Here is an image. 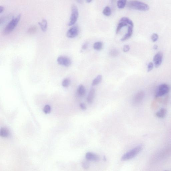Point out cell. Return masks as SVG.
I'll return each instance as SVG.
<instances>
[{
    "label": "cell",
    "instance_id": "cell-35",
    "mask_svg": "<svg viewBox=\"0 0 171 171\" xmlns=\"http://www.w3.org/2000/svg\"><path fill=\"white\" fill-rule=\"evenodd\" d=\"M92 1L91 0H88L86 1V2L88 3H91Z\"/></svg>",
    "mask_w": 171,
    "mask_h": 171
},
{
    "label": "cell",
    "instance_id": "cell-12",
    "mask_svg": "<svg viewBox=\"0 0 171 171\" xmlns=\"http://www.w3.org/2000/svg\"><path fill=\"white\" fill-rule=\"evenodd\" d=\"M95 89L93 88L90 90L87 98V102L89 104H92L93 102L94 96H95Z\"/></svg>",
    "mask_w": 171,
    "mask_h": 171
},
{
    "label": "cell",
    "instance_id": "cell-28",
    "mask_svg": "<svg viewBox=\"0 0 171 171\" xmlns=\"http://www.w3.org/2000/svg\"><path fill=\"white\" fill-rule=\"evenodd\" d=\"M153 64L152 62H150L147 66V71L148 72H150L152 70L153 68Z\"/></svg>",
    "mask_w": 171,
    "mask_h": 171
},
{
    "label": "cell",
    "instance_id": "cell-8",
    "mask_svg": "<svg viewBox=\"0 0 171 171\" xmlns=\"http://www.w3.org/2000/svg\"><path fill=\"white\" fill-rule=\"evenodd\" d=\"M163 54L162 52H159L156 54L153 58V62L156 68H158L161 65L163 62Z\"/></svg>",
    "mask_w": 171,
    "mask_h": 171
},
{
    "label": "cell",
    "instance_id": "cell-31",
    "mask_svg": "<svg viewBox=\"0 0 171 171\" xmlns=\"http://www.w3.org/2000/svg\"><path fill=\"white\" fill-rule=\"evenodd\" d=\"M80 106L81 108L83 110H86L87 109V107H86V105L85 104L83 103H80Z\"/></svg>",
    "mask_w": 171,
    "mask_h": 171
},
{
    "label": "cell",
    "instance_id": "cell-11",
    "mask_svg": "<svg viewBox=\"0 0 171 171\" xmlns=\"http://www.w3.org/2000/svg\"><path fill=\"white\" fill-rule=\"evenodd\" d=\"M133 27L128 25L127 33L125 34V35L122 38L121 40L122 41H126L130 38L133 32Z\"/></svg>",
    "mask_w": 171,
    "mask_h": 171
},
{
    "label": "cell",
    "instance_id": "cell-21",
    "mask_svg": "<svg viewBox=\"0 0 171 171\" xmlns=\"http://www.w3.org/2000/svg\"><path fill=\"white\" fill-rule=\"evenodd\" d=\"M103 13L106 16H110L111 14V10L110 8L108 6L105 7L103 10Z\"/></svg>",
    "mask_w": 171,
    "mask_h": 171
},
{
    "label": "cell",
    "instance_id": "cell-23",
    "mask_svg": "<svg viewBox=\"0 0 171 171\" xmlns=\"http://www.w3.org/2000/svg\"><path fill=\"white\" fill-rule=\"evenodd\" d=\"M109 54L110 55L112 56L116 57L118 55L119 52L117 49H112L110 51Z\"/></svg>",
    "mask_w": 171,
    "mask_h": 171
},
{
    "label": "cell",
    "instance_id": "cell-9",
    "mask_svg": "<svg viewBox=\"0 0 171 171\" xmlns=\"http://www.w3.org/2000/svg\"><path fill=\"white\" fill-rule=\"evenodd\" d=\"M85 157L86 160L89 161L97 162L100 160L99 156L93 152H87L86 155Z\"/></svg>",
    "mask_w": 171,
    "mask_h": 171
},
{
    "label": "cell",
    "instance_id": "cell-10",
    "mask_svg": "<svg viewBox=\"0 0 171 171\" xmlns=\"http://www.w3.org/2000/svg\"><path fill=\"white\" fill-rule=\"evenodd\" d=\"M144 96V93L143 91H140L137 93L133 99L134 103L137 104L140 103L143 100Z\"/></svg>",
    "mask_w": 171,
    "mask_h": 171
},
{
    "label": "cell",
    "instance_id": "cell-20",
    "mask_svg": "<svg viewBox=\"0 0 171 171\" xmlns=\"http://www.w3.org/2000/svg\"><path fill=\"white\" fill-rule=\"evenodd\" d=\"M127 3V1L126 0H120L117 2V6L119 8L123 9L124 8Z\"/></svg>",
    "mask_w": 171,
    "mask_h": 171
},
{
    "label": "cell",
    "instance_id": "cell-26",
    "mask_svg": "<svg viewBox=\"0 0 171 171\" xmlns=\"http://www.w3.org/2000/svg\"><path fill=\"white\" fill-rule=\"evenodd\" d=\"M159 38V36L156 33H153L151 36V39L153 42H157Z\"/></svg>",
    "mask_w": 171,
    "mask_h": 171
},
{
    "label": "cell",
    "instance_id": "cell-6",
    "mask_svg": "<svg viewBox=\"0 0 171 171\" xmlns=\"http://www.w3.org/2000/svg\"><path fill=\"white\" fill-rule=\"evenodd\" d=\"M59 64L67 67H69L71 65L72 61L70 58L65 56H61L58 58L57 59Z\"/></svg>",
    "mask_w": 171,
    "mask_h": 171
},
{
    "label": "cell",
    "instance_id": "cell-19",
    "mask_svg": "<svg viewBox=\"0 0 171 171\" xmlns=\"http://www.w3.org/2000/svg\"><path fill=\"white\" fill-rule=\"evenodd\" d=\"M103 43L101 42H95L93 45V48L97 51L101 50L103 48Z\"/></svg>",
    "mask_w": 171,
    "mask_h": 171
},
{
    "label": "cell",
    "instance_id": "cell-4",
    "mask_svg": "<svg viewBox=\"0 0 171 171\" xmlns=\"http://www.w3.org/2000/svg\"><path fill=\"white\" fill-rule=\"evenodd\" d=\"M79 15L78 9L77 7L75 4H73L71 6V14L70 20L68 25L69 26H72L75 24L78 19Z\"/></svg>",
    "mask_w": 171,
    "mask_h": 171
},
{
    "label": "cell",
    "instance_id": "cell-2",
    "mask_svg": "<svg viewBox=\"0 0 171 171\" xmlns=\"http://www.w3.org/2000/svg\"><path fill=\"white\" fill-rule=\"evenodd\" d=\"M142 145L137 146L124 154L122 157L121 160L122 161H126L133 159L139 154L142 150Z\"/></svg>",
    "mask_w": 171,
    "mask_h": 171
},
{
    "label": "cell",
    "instance_id": "cell-33",
    "mask_svg": "<svg viewBox=\"0 0 171 171\" xmlns=\"http://www.w3.org/2000/svg\"><path fill=\"white\" fill-rule=\"evenodd\" d=\"M4 8L3 6H0V13H1V12H2L4 10Z\"/></svg>",
    "mask_w": 171,
    "mask_h": 171
},
{
    "label": "cell",
    "instance_id": "cell-13",
    "mask_svg": "<svg viewBox=\"0 0 171 171\" xmlns=\"http://www.w3.org/2000/svg\"><path fill=\"white\" fill-rule=\"evenodd\" d=\"M167 113V111L165 108H162L159 111L156 113V116L160 118H163L165 117Z\"/></svg>",
    "mask_w": 171,
    "mask_h": 171
},
{
    "label": "cell",
    "instance_id": "cell-3",
    "mask_svg": "<svg viewBox=\"0 0 171 171\" xmlns=\"http://www.w3.org/2000/svg\"><path fill=\"white\" fill-rule=\"evenodd\" d=\"M21 16V14H19L16 17H13L12 19L4 29L3 31L4 34L7 35L12 31L19 22Z\"/></svg>",
    "mask_w": 171,
    "mask_h": 171
},
{
    "label": "cell",
    "instance_id": "cell-1",
    "mask_svg": "<svg viewBox=\"0 0 171 171\" xmlns=\"http://www.w3.org/2000/svg\"><path fill=\"white\" fill-rule=\"evenodd\" d=\"M127 4L129 8L136 10L147 11L150 8L149 6L147 4L138 1H129Z\"/></svg>",
    "mask_w": 171,
    "mask_h": 171
},
{
    "label": "cell",
    "instance_id": "cell-7",
    "mask_svg": "<svg viewBox=\"0 0 171 171\" xmlns=\"http://www.w3.org/2000/svg\"><path fill=\"white\" fill-rule=\"evenodd\" d=\"M79 32L78 26H74L71 27L67 32V36L68 38H73L77 37Z\"/></svg>",
    "mask_w": 171,
    "mask_h": 171
},
{
    "label": "cell",
    "instance_id": "cell-36",
    "mask_svg": "<svg viewBox=\"0 0 171 171\" xmlns=\"http://www.w3.org/2000/svg\"></svg>",
    "mask_w": 171,
    "mask_h": 171
},
{
    "label": "cell",
    "instance_id": "cell-27",
    "mask_svg": "<svg viewBox=\"0 0 171 171\" xmlns=\"http://www.w3.org/2000/svg\"><path fill=\"white\" fill-rule=\"evenodd\" d=\"M82 167L84 169H87L89 168L90 165L89 162L87 161H84L82 164Z\"/></svg>",
    "mask_w": 171,
    "mask_h": 171
},
{
    "label": "cell",
    "instance_id": "cell-29",
    "mask_svg": "<svg viewBox=\"0 0 171 171\" xmlns=\"http://www.w3.org/2000/svg\"><path fill=\"white\" fill-rule=\"evenodd\" d=\"M130 50V47L128 45H124L123 48V51L125 53H126L128 52Z\"/></svg>",
    "mask_w": 171,
    "mask_h": 171
},
{
    "label": "cell",
    "instance_id": "cell-18",
    "mask_svg": "<svg viewBox=\"0 0 171 171\" xmlns=\"http://www.w3.org/2000/svg\"><path fill=\"white\" fill-rule=\"evenodd\" d=\"M102 79V76L101 75H99L93 80L92 83V86H96L99 84Z\"/></svg>",
    "mask_w": 171,
    "mask_h": 171
},
{
    "label": "cell",
    "instance_id": "cell-25",
    "mask_svg": "<svg viewBox=\"0 0 171 171\" xmlns=\"http://www.w3.org/2000/svg\"><path fill=\"white\" fill-rule=\"evenodd\" d=\"M51 106L49 105H47L44 107L43 111L45 114H48L50 113L51 111Z\"/></svg>",
    "mask_w": 171,
    "mask_h": 171
},
{
    "label": "cell",
    "instance_id": "cell-14",
    "mask_svg": "<svg viewBox=\"0 0 171 171\" xmlns=\"http://www.w3.org/2000/svg\"><path fill=\"white\" fill-rule=\"evenodd\" d=\"M78 93L80 96L83 97L85 96L86 93V90L85 87L82 85H80L79 86L77 90Z\"/></svg>",
    "mask_w": 171,
    "mask_h": 171
},
{
    "label": "cell",
    "instance_id": "cell-17",
    "mask_svg": "<svg viewBox=\"0 0 171 171\" xmlns=\"http://www.w3.org/2000/svg\"><path fill=\"white\" fill-rule=\"evenodd\" d=\"M39 24L41 27L42 31L45 32L47 30L48 23L46 19H44L42 20V22H39Z\"/></svg>",
    "mask_w": 171,
    "mask_h": 171
},
{
    "label": "cell",
    "instance_id": "cell-15",
    "mask_svg": "<svg viewBox=\"0 0 171 171\" xmlns=\"http://www.w3.org/2000/svg\"><path fill=\"white\" fill-rule=\"evenodd\" d=\"M119 22H124L127 24L129 26L133 27L134 23L132 20L126 17H124L121 18L119 20Z\"/></svg>",
    "mask_w": 171,
    "mask_h": 171
},
{
    "label": "cell",
    "instance_id": "cell-32",
    "mask_svg": "<svg viewBox=\"0 0 171 171\" xmlns=\"http://www.w3.org/2000/svg\"><path fill=\"white\" fill-rule=\"evenodd\" d=\"M88 47V43L86 42L83 45H82V49L83 50H85L87 49Z\"/></svg>",
    "mask_w": 171,
    "mask_h": 171
},
{
    "label": "cell",
    "instance_id": "cell-22",
    "mask_svg": "<svg viewBox=\"0 0 171 171\" xmlns=\"http://www.w3.org/2000/svg\"><path fill=\"white\" fill-rule=\"evenodd\" d=\"M128 26V25L126 23L123 22H119V23H118L116 29V33L117 34L118 33L122 27H124V26Z\"/></svg>",
    "mask_w": 171,
    "mask_h": 171
},
{
    "label": "cell",
    "instance_id": "cell-30",
    "mask_svg": "<svg viewBox=\"0 0 171 171\" xmlns=\"http://www.w3.org/2000/svg\"><path fill=\"white\" fill-rule=\"evenodd\" d=\"M36 30V28L35 26H32L28 29V32L30 33H32L35 32Z\"/></svg>",
    "mask_w": 171,
    "mask_h": 171
},
{
    "label": "cell",
    "instance_id": "cell-5",
    "mask_svg": "<svg viewBox=\"0 0 171 171\" xmlns=\"http://www.w3.org/2000/svg\"><path fill=\"white\" fill-rule=\"evenodd\" d=\"M170 87L168 85L164 84L159 86L158 90L156 95V98L162 97L168 93L170 91Z\"/></svg>",
    "mask_w": 171,
    "mask_h": 171
},
{
    "label": "cell",
    "instance_id": "cell-24",
    "mask_svg": "<svg viewBox=\"0 0 171 171\" xmlns=\"http://www.w3.org/2000/svg\"><path fill=\"white\" fill-rule=\"evenodd\" d=\"M70 83V80L69 78H66L63 81L62 85L63 87H67L69 86Z\"/></svg>",
    "mask_w": 171,
    "mask_h": 171
},
{
    "label": "cell",
    "instance_id": "cell-16",
    "mask_svg": "<svg viewBox=\"0 0 171 171\" xmlns=\"http://www.w3.org/2000/svg\"><path fill=\"white\" fill-rule=\"evenodd\" d=\"M9 131L6 128H2L0 131V135L3 137H7L9 135Z\"/></svg>",
    "mask_w": 171,
    "mask_h": 171
},
{
    "label": "cell",
    "instance_id": "cell-34",
    "mask_svg": "<svg viewBox=\"0 0 171 171\" xmlns=\"http://www.w3.org/2000/svg\"><path fill=\"white\" fill-rule=\"evenodd\" d=\"M158 46L157 45H155L153 47V49L154 50H156L158 49Z\"/></svg>",
    "mask_w": 171,
    "mask_h": 171
}]
</instances>
